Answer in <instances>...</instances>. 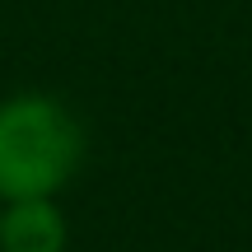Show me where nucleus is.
Masks as SVG:
<instances>
[{"mask_svg":"<svg viewBox=\"0 0 252 252\" xmlns=\"http://www.w3.org/2000/svg\"><path fill=\"white\" fill-rule=\"evenodd\" d=\"M84 154L89 135L65 98L42 89L0 98V206L61 196L75 182Z\"/></svg>","mask_w":252,"mask_h":252,"instance_id":"obj_1","label":"nucleus"},{"mask_svg":"<svg viewBox=\"0 0 252 252\" xmlns=\"http://www.w3.org/2000/svg\"><path fill=\"white\" fill-rule=\"evenodd\" d=\"M70 224L56 196L42 201H9L0 206V252H65Z\"/></svg>","mask_w":252,"mask_h":252,"instance_id":"obj_2","label":"nucleus"}]
</instances>
